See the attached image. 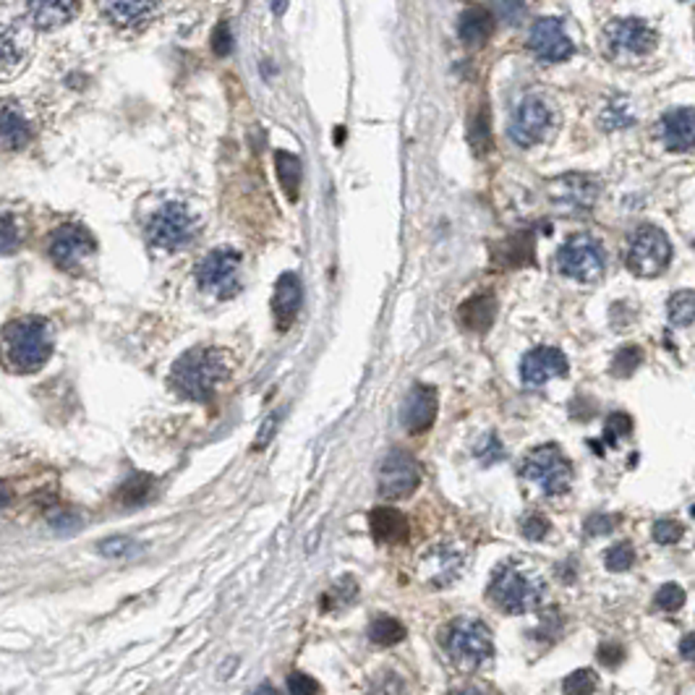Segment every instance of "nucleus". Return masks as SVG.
<instances>
[{"instance_id": "f257e3e1", "label": "nucleus", "mask_w": 695, "mask_h": 695, "mask_svg": "<svg viewBox=\"0 0 695 695\" xmlns=\"http://www.w3.org/2000/svg\"><path fill=\"white\" fill-rule=\"evenodd\" d=\"M230 376V359L219 348H191L170 371L173 387L188 401H210L219 385Z\"/></svg>"}, {"instance_id": "f03ea898", "label": "nucleus", "mask_w": 695, "mask_h": 695, "mask_svg": "<svg viewBox=\"0 0 695 695\" xmlns=\"http://www.w3.org/2000/svg\"><path fill=\"white\" fill-rule=\"evenodd\" d=\"M544 591H547V585L542 581V575L523 562L500 565L489 583L492 599L508 615H525V612L536 609L544 599Z\"/></svg>"}, {"instance_id": "7ed1b4c3", "label": "nucleus", "mask_w": 695, "mask_h": 695, "mask_svg": "<svg viewBox=\"0 0 695 695\" xmlns=\"http://www.w3.org/2000/svg\"><path fill=\"white\" fill-rule=\"evenodd\" d=\"M3 351L13 371L32 374L47 364L53 353V335L42 319H16L3 332Z\"/></svg>"}, {"instance_id": "20e7f679", "label": "nucleus", "mask_w": 695, "mask_h": 695, "mask_svg": "<svg viewBox=\"0 0 695 695\" xmlns=\"http://www.w3.org/2000/svg\"><path fill=\"white\" fill-rule=\"evenodd\" d=\"M444 646H447L450 661L460 672H474L478 666H484L494 654L492 633L484 622L478 620L452 622L450 630H447Z\"/></svg>"}, {"instance_id": "39448f33", "label": "nucleus", "mask_w": 695, "mask_h": 695, "mask_svg": "<svg viewBox=\"0 0 695 695\" xmlns=\"http://www.w3.org/2000/svg\"><path fill=\"white\" fill-rule=\"evenodd\" d=\"M196 233H199V219L181 202L162 204L146 222V238L165 252L186 249L196 238Z\"/></svg>"}, {"instance_id": "423d86ee", "label": "nucleus", "mask_w": 695, "mask_h": 695, "mask_svg": "<svg viewBox=\"0 0 695 695\" xmlns=\"http://www.w3.org/2000/svg\"><path fill=\"white\" fill-rule=\"evenodd\" d=\"M604 267H607V252L601 241L588 233L570 236L557 252V269L565 277H573L578 283H596L604 275Z\"/></svg>"}, {"instance_id": "0eeeda50", "label": "nucleus", "mask_w": 695, "mask_h": 695, "mask_svg": "<svg viewBox=\"0 0 695 695\" xmlns=\"http://www.w3.org/2000/svg\"><path fill=\"white\" fill-rule=\"evenodd\" d=\"M523 478L542 486L549 497L565 494L573 484V463L557 444H542L523 460Z\"/></svg>"}, {"instance_id": "6e6552de", "label": "nucleus", "mask_w": 695, "mask_h": 695, "mask_svg": "<svg viewBox=\"0 0 695 695\" xmlns=\"http://www.w3.org/2000/svg\"><path fill=\"white\" fill-rule=\"evenodd\" d=\"M199 288L219 301L233 298L241 291V254L230 246H219L204 256L196 267Z\"/></svg>"}, {"instance_id": "1a4fd4ad", "label": "nucleus", "mask_w": 695, "mask_h": 695, "mask_svg": "<svg viewBox=\"0 0 695 695\" xmlns=\"http://www.w3.org/2000/svg\"><path fill=\"white\" fill-rule=\"evenodd\" d=\"M672 261V244L657 225H643L633 233L627 249V269L638 277H657Z\"/></svg>"}, {"instance_id": "9d476101", "label": "nucleus", "mask_w": 695, "mask_h": 695, "mask_svg": "<svg viewBox=\"0 0 695 695\" xmlns=\"http://www.w3.org/2000/svg\"><path fill=\"white\" fill-rule=\"evenodd\" d=\"M421 484V468L410 452L393 450L379 468V494L387 500H402Z\"/></svg>"}, {"instance_id": "9b49d317", "label": "nucleus", "mask_w": 695, "mask_h": 695, "mask_svg": "<svg viewBox=\"0 0 695 695\" xmlns=\"http://www.w3.org/2000/svg\"><path fill=\"white\" fill-rule=\"evenodd\" d=\"M551 128V108L542 97H525L515 108L510 137L517 146H534L544 142Z\"/></svg>"}, {"instance_id": "f8f14e48", "label": "nucleus", "mask_w": 695, "mask_h": 695, "mask_svg": "<svg viewBox=\"0 0 695 695\" xmlns=\"http://www.w3.org/2000/svg\"><path fill=\"white\" fill-rule=\"evenodd\" d=\"M528 47L542 63H562L573 55V42L565 35L559 19H539L531 27Z\"/></svg>"}, {"instance_id": "ddd939ff", "label": "nucleus", "mask_w": 695, "mask_h": 695, "mask_svg": "<svg viewBox=\"0 0 695 695\" xmlns=\"http://www.w3.org/2000/svg\"><path fill=\"white\" fill-rule=\"evenodd\" d=\"M97 244L92 238V233L81 225H63L53 233L50 241V256L58 267L73 269L76 264H81L87 256L95 254Z\"/></svg>"}, {"instance_id": "4468645a", "label": "nucleus", "mask_w": 695, "mask_h": 695, "mask_svg": "<svg viewBox=\"0 0 695 695\" xmlns=\"http://www.w3.org/2000/svg\"><path fill=\"white\" fill-rule=\"evenodd\" d=\"M567 359L559 348H549V345H539L534 351H528L523 356L520 364V379L525 387H544V382L554 379V376H565L567 374Z\"/></svg>"}, {"instance_id": "2eb2a0df", "label": "nucleus", "mask_w": 695, "mask_h": 695, "mask_svg": "<svg viewBox=\"0 0 695 695\" xmlns=\"http://www.w3.org/2000/svg\"><path fill=\"white\" fill-rule=\"evenodd\" d=\"M607 39L615 50L646 55L657 47L658 35L641 19H617L607 27Z\"/></svg>"}, {"instance_id": "dca6fc26", "label": "nucleus", "mask_w": 695, "mask_h": 695, "mask_svg": "<svg viewBox=\"0 0 695 695\" xmlns=\"http://www.w3.org/2000/svg\"><path fill=\"white\" fill-rule=\"evenodd\" d=\"M437 393L434 387L426 385H416L402 405V424L410 434H424L432 429L434 418H437Z\"/></svg>"}, {"instance_id": "f3484780", "label": "nucleus", "mask_w": 695, "mask_h": 695, "mask_svg": "<svg viewBox=\"0 0 695 695\" xmlns=\"http://www.w3.org/2000/svg\"><path fill=\"white\" fill-rule=\"evenodd\" d=\"M599 181L588 178L583 173H570L551 183V199L559 202L565 210H585L596 202Z\"/></svg>"}, {"instance_id": "a211bd4d", "label": "nucleus", "mask_w": 695, "mask_h": 695, "mask_svg": "<svg viewBox=\"0 0 695 695\" xmlns=\"http://www.w3.org/2000/svg\"><path fill=\"white\" fill-rule=\"evenodd\" d=\"M301 301H303V291H301V280L295 272H283L275 283V298H272V311L277 319V327L288 329L295 322L298 311H301Z\"/></svg>"}, {"instance_id": "6ab92c4d", "label": "nucleus", "mask_w": 695, "mask_h": 695, "mask_svg": "<svg viewBox=\"0 0 695 695\" xmlns=\"http://www.w3.org/2000/svg\"><path fill=\"white\" fill-rule=\"evenodd\" d=\"M658 137L669 152L693 149V108L669 110L658 123Z\"/></svg>"}, {"instance_id": "aec40b11", "label": "nucleus", "mask_w": 695, "mask_h": 695, "mask_svg": "<svg viewBox=\"0 0 695 695\" xmlns=\"http://www.w3.org/2000/svg\"><path fill=\"white\" fill-rule=\"evenodd\" d=\"M32 123L16 103H0V149L19 152L32 142Z\"/></svg>"}, {"instance_id": "412c9836", "label": "nucleus", "mask_w": 695, "mask_h": 695, "mask_svg": "<svg viewBox=\"0 0 695 695\" xmlns=\"http://www.w3.org/2000/svg\"><path fill=\"white\" fill-rule=\"evenodd\" d=\"M100 8H103L105 19L112 21L115 27L134 29L154 16L157 0H100Z\"/></svg>"}, {"instance_id": "4be33fe9", "label": "nucleus", "mask_w": 695, "mask_h": 695, "mask_svg": "<svg viewBox=\"0 0 695 695\" xmlns=\"http://www.w3.org/2000/svg\"><path fill=\"white\" fill-rule=\"evenodd\" d=\"M27 11L37 29L50 32L71 21L79 11V0H27Z\"/></svg>"}, {"instance_id": "5701e85b", "label": "nucleus", "mask_w": 695, "mask_h": 695, "mask_svg": "<svg viewBox=\"0 0 695 695\" xmlns=\"http://www.w3.org/2000/svg\"><path fill=\"white\" fill-rule=\"evenodd\" d=\"M368 525L379 544H402L408 539V520L395 508H374L368 515Z\"/></svg>"}, {"instance_id": "b1692460", "label": "nucleus", "mask_w": 695, "mask_h": 695, "mask_svg": "<svg viewBox=\"0 0 695 695\" xmlns=\"http://www.w3.org/2000/svg\"><path fill=\"white\" fill-rule=\"evenodd\" d=\"M460 322L474 332H486L492 327L494 317H497V301L492 293H481V295H474L468 298L463 306H460Z\"/></svg>"}, {"instance_id": "393cba45", "label": "nucleus", "mask_w": 695, "mask_h": 695, "mask_svg": "<svg viewBox=\"0 0 695 695\" xmlns=\"http://www.w3.org/2000/svg\"><path fill=\"white\" fill-rule=\"evenodd\" d=\"M494 29V16L481 8V5H471L468 11H463L460 16V24H458V35L466 45H481L486 42L489 35Z\"/></svg>"}, {"instance_id": "a878e982", "label": "nucleus", "mask_w": 695, "mask_h": 695, "mask_svg": "<svg viewBox=\"0 0 695 695\" xmlns=\"http://www.w3.org/2000/svg\"><path fill=\"white\" fill-rule=\"evenodd\" d=\"M275 168H277V181L283 186V191L288 194V199H298V186H301V160L291 152H277L275 154Z\"/></svg>"}, {"instance_id": "bb28decb", "label": "nucleus", "mask_w": 695, "mask_h": 695, "mask_svg": "<svg viewBox=\"0 0 695 695\" xmlns=\"http://www.w3.org/2000/svg\"><path fill=\"white\" fill-rule=\"evenodd\" d=\"M460 554H455L452 549H434L429 562H426V570H429V578H437V583H450L458 570H460Z\"/></svg>"}, {"instance_id": "cd10ccee", "label": "nucleus", "mask_w": 695, "mask_h": 695, "mask_svg": "<svg viewBox=\"0 0 695 695\" xmlns=\"http://www.w3.org/2000/svg\"><path fill=\"white\" fill-rule=\"evenodd\" d=\"M402 638H405V625L395 617L379 615L368 625V641L376 643V646H395V643H401Z\"/></svg>"}, {"instance_id": "c85d7f7f", "label": "nucleus", "mask_w": 695, "mask_h": 695, "mask_svg": "<svg viewBox=\"0 0 695 695\" xmlns=\"http://www.w3.org/2000/svg\"><path fill=\"white\" fill-rule=\"evenodd\" d=\"M152 492H154V481H152L149 476H134V478H128V481L123 484V489H120V502H123L126 508H139V505H145L146 500L152 497Z\"/></svg>"}, {"instance_id": "c756f323", "label": "nucleus", "mask_w": 695, "mask_h": 695, "mask_svg": "<svg viewBox=\"0 0 695 695\" xmlns=\"http://www.w3.org/2000/svg\"><path fill=\"white\" fill-rule=\"evenodd\" d=\"M633 123H635V115H633L630 103H627L625 97L612 100V103L604 108V112H601V126L609 128V131H615V128H630Z\"/></svg>"}, {"instance_id": "7c9ffc66", "label": "nucleus", "mask_w": 695, "mask_h": 695, "mask_svg": "<svg viewBox=\"0 0 695 695\" xmlns=\"http://www.w3.org/2000/svg\"><path fill=\"white\" fill-rule=\"evenodd\" d=\"M695 295L693 291H680L672 295L669 301V319L672 325H680V327H691L695 319Z\"/></svg>"}, {"instance_id": "2f4dec72", "label": "nucleus", "mask_w": 695, "mask_h": 695, "mask_svg": "<svg viewBox=\"0 0 695 695\" xmlns=\"http://www.w3.org/2000/svg\"><path fill=\"white\" fill-rule=\"evenodd\" d=\"M21 228L19 219L8 212H0V254H13L21 246Z\"/></svg>"}, {"instance_id": "473e14b6", "label": "nucleus", "mask_w": 695, "mask_h": 695, "mask_svg": "<svg viewBox=\"0 0 695 695\" xmlns=\"http://www.w3.org/2000/svg\"><path fill=\"white\" fill-rule=\"evenodd\" d=\"M633 562H635V549L630 542H620L612 549H607L604 565H607L609 573H625V570L633 567Z\"/></svg>"}, {"instance_id": "72a5a7b5", "label": "nucleus", "mask_w": 695, "mask_h": 695, "mask_svg": "<svg viewBox=\"0 0 695 695\" xmlns=\"http://www.w3.org/2000/svg\"><path fill=\"white\" fill-rule=\"evenodd\" d=\"M24 58V50L19 47V39L11 29L0 32V71L16 69Z\"/></svg>"}, {"instance_id": "f704fd0d", "label": "nucleus", "mask_w": 695, "mask_h": 695, "mask_svg": "<svg viewBox=\"0 0 695 695\" xmlns=\"http://www.w3.org/2000/svg\"><path fill=\"white\" fill-rule=\"evenodd\" d=\"M97 549H100L105 557L120 559V557H134V554H139L145 547H142L137 539H131V536H112V539L100 542V547Z\"/></svg>"}, {"instance_id": "c9c22d12", "label": "nucleus", "mask_w": 695, "mask_h": 695, "mask_svg": "<svg viewBox=\"0 0 695 695\" xmlns=\"http://www.w3.org/2000/svg\"><path fill=\"white\" fill-rule=\"evenodd\" d=\"M468 142L474 146L476 154H484L489 146H492V131H489V115L481 110L471 123V131H468Z\"/></svg>"}, {"instance_id": "e433bc0d", "label": "nucleus", "mask_w": 695, "mask_h": 695, "mask_svg": "<svg viewBox=\"0 0 695 695\" xmlns=\"http://www.w3.org/2000/svg\"><path fill=\"white\" fill-rule=\"evenodd\" d=\"M641 361H643V351L635 348V345H627V348H622L620 353L615 356L612 374H615V376H630V374L641 366Z\"/></svg>"}, {"instance_id": "4c0bfd02", "label": "nucleus", "mask_w": 695, "mask_h": 695, "mask_svg": "<svg viewBox=\"0 0 695 695\" xmlns=\"http://www.w3.org/2000/svg\"><path fill=\"white\" fill-rule=\"evenodd\" d=\"M685 604V591L677 583H664L657 591V607L664 612H677Z\"/></svg>"}, {"instance_id": "58836bf2", "label": "nucleus", "mask_w": 695, "mask_h": 695, "mask_svg": "<svg viewBox=\"0 0 695 695\" xmlns=\"http://www.w3.org/2000/svg\"><path fill=\"white\" fill-rule=\"evenodd\" d=\"M596 685H599V680H596V672L593 669H578V672H573L567 680H565V693H593L596 691Z\"/></svg>"}, {"instance_id": "ea45409f", "label": "nucleus", "mask_w": 695, "mask_h": 695, "mask_svg": "<svg viewBox=\"0 0 695 695\" xmlns=\"http://www.w3.org/2000/svg\"><path fill=\"white\" fill-rule=\"evenodd\" d=\"M630 432H633V418H630L627 413H615V416L607 418L604 439H607L612 447H617V442H620L622 437H627Z\"/></svg>"}, {"instance_id": "a19ab883", "label": "nucleus", "mask_w": 695, "mask_h": 695, "mask_svg": "<svg viewBox=\"0 0 695 695\" xmlns=\"http://www.w3.org/2000/svg\"><path fill=\"white\" fill-rule=\"evenodd\" d=\"M47 523L53 531H61V534H73L81 528V515L76 510H53L47 515Z\"/></svg>"}, {"instance_id": "79ce46f5", "label": "nucleus", "mask_w": 695, "mask_h": 695, "mask_svg": "<svg viewBox=\"0 0 695 695\" xmlns=\"http://www.w3.org/2000/svg\"><path fill=\"white\" fill-rule=\"evenodd\" d=\"M520 528H523V536H525V539H531V542H542L549 531H551L549 520L544 517V515H539V512H531V515H525V517L520 520Z\"/></svg>"}, {"instance_id": "37998d69", "label": "nucleus", "mask_w": 695, "mask_h": 695, "mask_svg": "<svg viewBox=\"0 0 695 695\" xmlns=\"http://www.w3.org/2000/svg\"><path fill=\"white\" fill-rule=\"evenodd\" d=\"M620 523L617 515H607V512H593L591 517H585V534L588 536H604L609 531H615V525Z\"/></svg>"}, {"instance_id": "c03bdc74", "label": "nucleus", "mask_w": 695, "mask_h": 695, "mask_svg": "<svg viewBox=\"0 0 695 695\" xmlns=\"http://www.w3.org/2000/svg\"><path fill=\"white\" fill-rule=\"evenodd\" d=\"M654 542L657 544H677L680 539H683V525L677 523V520H657L654 523Z\"/></svg>"}, {"instance_id": "a18cd8bd", "label": "nucleus", "mask_w": 695, "mask_h": 695, "mask_svg": "<svg viewBox=\"0 0 695 695\" xmlns=\"http://www.w3.org/2000/svg\"><path fill=\"white\" fill-rule=\"evenodd\" d=\"M492 5L505 24H517L525 13V0H492Z\"/></svg>"}, {"instance_id": "49530a36", "label": "nucleus", "mask_w": 695, "mask_h": 695, "mask_svg": "<svg viewBox=\"0 0 695 695\" xmlns=\"http://www.w3.org/2000/svg\"><path fill=\"white\" fill-rule=\"evenodd\" d=\"M212 50H215L218 55H230V50H233V32H230V24H228V21L218 24L215 35H212Z\"/></svg>"}, {"instance_id": "de8ad7c7", "label": "nucleus", "mask_w": 695, "mask_h": 695, "mask_svg": "<svg viewBox=\"0 0 695 695\" xmlns=\"http://www.w3.org/2000/svg\"><path fill=\"white\" fill-rule=\"evenodd\" d=\"M288 691L291 693H301V695H306V693H319L322 688H319V683H314L311 677H306V674H301V672H293L291 677H288Z\"/></svg>"}, {"instance_id": "09e8293b", "label": "nucleus", "mask_w": 695, "mask_h": 695, "mask_svg": "<svg viewBox=\"0 0 695 695\" xmlns=\"http://www.w3.org/2000/svg\"><path fill=\"white\" fill-rule=\"evenodd\" d=\"M622 658H625V649H622L620 643L607 641V643L599 646V661L604 666H617V664H622Z\"/></svg>"}, {"instance_id": "8fccbe9b", "label": "nucleus", "mask_w": 695, "mask_h": 695, "mask_svg": "<svg viewBox=\"0 0 695 695\" xmlns=\"http://www.w3.org/2000/svg\"><path fill=\"white\" fill-rule=\"evenodd\" d=\"M277 418H280V413H272L264 424H261V432L256 434V442H254V447L256 450H264L269 442H272V437H275V429H277Z\"/></svg>"}, {"instance_id": "3c124183", "label": "nucleus", "mask_w": 695, "mask_h": 695, "mask_svg": "<svg viewBox=\"0 0 695 695\" xmlns=\"http://www.w3.org/2000/svg\"><path fill=\"white\" fill-rule=\"evenodd\" d=\"M11 500H13V494H11V489L0 481V508H5V505H11Z\"/></svg>"}, {"instance_id": "603ef678", "label": "nucleus", "mask_w": 695, "mask_h": 695, "mask_svg": "<svg viewBox=\"0 0 695 695\" xmlns=\"http://www.w3.org/2000/svg\"><path fill=\"white\" fill-rule=\"evenodd\" d=\"M693 635H685V641H683V657L688 658V661L693 658Z\"/></svg>"}, {"instance_id": "864d4df0", "label": "nucleus", "mask_w": 695, "mask_h": 695, "mask_svg": "<svg viewBox=\"0 0 695 695\" xmlns=\"http://www.w3.org/2000/svg\"><path fill=\"white\" fill-rule=\"evenodd\" d=\"M285 8H288V0H272V13L275 16H283Z\"/></svg>"}]
</instances>
